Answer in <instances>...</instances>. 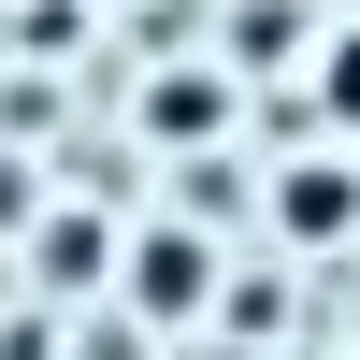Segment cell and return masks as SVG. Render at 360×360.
Here are the masks:
<instances>
[{
    "mask_svg": "<svg viewBox=\"0 0 360 360\" xmlns=\"http://www.w3.org/2000/svg\"><path fill=\"white\" fill-rule=\"evenodd\" d=\"M130 303L144 317H202L217 303V245H202V231H144L130 245Z\"/></svg>",
    "mask_w": 360,
    "mask_h": 360,
    "instance_id": "obj_1",
    "label": "cell"
},
{
    "mask_svg": "<svg viewBox=\"0 0 360 360\" xmlns=\"http://www.w3.org/2000/svg\"><path fill=\"white\" fill-rule=\"evenodd\" d=\"M317 115H332V130L360 144V15L332 29V44H317Z\"/></svg>",
    "mask_w": 360,
    "mask_h": 360,
    "instance_id": "obj_4",
    "label": "cell"
},
{
    "mask_svg": "<svg viewBox=\"0 0 360 360\" xmlns=\"http://www.w3.org/2000/svg\"><path fill=\"white\" fill-rule=\"evenodd\" d=\"M217 115H231V86H217V72H159V86H144V130H159V144H202Z\"/></svg>",
    "mask_w": 360,
    "mask_h": 360,
    "instance_id": "obj_3",
    "label": "cell"
},
{
    "mask_svg": "<svg viewBox=\"0 0 360 360\" xmlns=\"http://www.w3.org/2000/svg\"><path fill=\"white\" fill-rule=\"evenodd\" d=\"M274 217H288V245H346V231H360V173L346 159H303L274 188Z\"/></svg>",
    "mask_w": 360,
    "mask_h": 360,
    "instance_id": "obj_2",
    "label": "cell"
},
{
    "mask_svg": "<svg viewBox=\"0 0 360 360\" xmlns=\"http://www.w3.org/2000/svg\"><path fill=\"white\" fill-rule=\"evenodd\" d=\"M101 259H115V245H101V231H86V217H44V274H58V288H86V274H101Z\"/></svg>",
    "mask_w": 360,
    "mask_h": 360,
    "instance_id": "obj_5",
    "label": "cell"
}]
</instances>
